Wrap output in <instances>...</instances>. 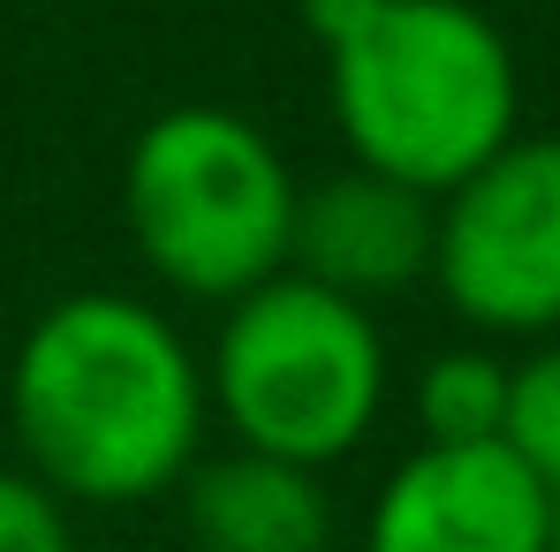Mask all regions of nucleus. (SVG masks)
<instances>
[{
	"instance_id": "20e7f679",
	"label": "nucleus",
	"mask_w": 560,
	"mask_h": 552,
	"mask_svg": "<svg viewBox=\"0 0 560 552\" xmlns=\"http://www.w3.org/2000/svg\"><path fill=\"white\" fill-rule=\"evenodd\" d=\"M386 394L394 356L378 310L303 273H273L235 295L205 349V401L228 447L303 469H334L357 455L386 416Z\"/></svg>"
},
{
	"instance_id": "9d476101",
	"label": "nucleus",
	"mask_w": 560,
	"mask_h": 552,
	"mask_svg": "<svg viewBox=\"0 0 560 552\" xmlns=\"http://www.w3.org/2000/svg\"><path fill=\"white\" fill-rule=\"evenodd\" d=\"M500 447H515L546 484L560 477V341H538L523 364L508 371V424H500Z\"/></svg>"
},
{
	"instance_id": "f257e3e1",
	"label": "nucleus",
	"mask_w": 560,
	"mask_h": 552,
	"mask_svg": "<svg viewBox=\"0 0 560 552\" xmlns=\"http://www.w3.org/2000/svg\"><path fill=\"white\" fill-rule=\"evenodd\" d=\"M8 424L23 469L69 507L167 500L212 439L205 349L152 295L77 287L23 326Z\"/></svg>"
},
{
	"instance_id": "ddd939ff",
	"label": "nucleus",
	"mask_w": 560,
	"mask_h": 552,
	"mask_svg": "<svg viewBox=\"0 0 560 552\" xmlns=\"http://www.w3.org/2000/svg\"><path fill=\"white\" fill-rule=\"evenodd\" d=\"M546 552H560V477L546 484Z\"/></svg>"
},
{
	"instance_id": "f03ea898",
	"label": "nucleus",
	"mask_w": 560,
	"mask_h": 552,
	"mask_svg": "<svg viewBox=\"0 0 560 552\" xmlns=\"http://www.w3.org/2000/svg\"><path fill=\"white\" fill-rule=\"evenodd\" d=\"M326 106L357 167L447 197L523 137V69L469 0H378L326 46Z\"/></svg>"
},
{
	"instance_id": "9b49d317",
	"label": "nucleus",
	"mask_w": 560,
	"mask_h": 552,
	"mask_svg": "<svg viewBox=\"0 0 560 552\" xmlns=\"http://www.w3.org/2000/svg\"><path fill=\"white\" fill-rule=\"evenodd\" d=\"M0 552H77V507L23 461H0Z\"/></svg>"
},
{
	"instance_id": "1a4fd4ad",
	"label": "nucleus",
	"mask_w": 560,
	"mask_h": 552,
	"mask_svg": "<svg viewBox=\"0 0 560 552\" xmlns=\"http://www.w3.org/2000/svg\"><path fill=\"white\" fill-rule=\"evenodd\" d=\"M508 371L515 364L500 349H485V341L424 356L417 378H409L417 439L424 447H485V439H500V424H508Z\"/></svg>"
},
{
	"instance_id": "423d86ee",
	"label": "nucleus",
	"mask_w": 560,
	"mask_h": 552,
	"mask_svg": "<svg viewBox=\"0 0 560 552\" xmlns=\"http://www.w3.org/2000/svg\"><path fill=\"white\" fill-rule=\"evenodd\" d=\"M364 552H546V477L515 447H409L364 507Z\"/></svg>"
},
{
	"instance_id": "7ed1b4c3",
	"label": "nucleus",
	"mask_w": 560,
	"mask_h": 552,
	"mask_svg": "<svg viewBox=\"0 0 560 552\" xmlns=\"http://www.w3.org/2000/svg\"><path fill=\"white\" fill-rule=\"evenodd\" d=\"M295 167L273 137L220 98H183L129 137L121 227L167 295L228 310L258 280L288 273Z\"/></svg>"
},
{
	"instance_id": "39448f33",
	"label": "nucleus",
	"mask_w": 560,
	"mask_h": 552,
	"mask_svg": "<svg viewBox=\"0 0 560 552\" xmlns=\"http://www.w3.org/2000/svg\"><path fill=\"white\" fill-rule=\"evenodd\" d=\"M432 287L477 341H560V137H508L440 197Z\"/></svg>"
},
{
	"instance_id": "6e6552de",
	"label": "nucleus",
	"mask_w": 560,
	"mask_h": 552,
	"mask_svg": "<svg viewBox=\"0 0 560 552\" xmlns=\"http://www.w3.org/2000/svg\"><path fill=\"white\" fill-rule=\"evenodd\" d=\"M175 492H183V522L197 552H334L326 469L220 447V455H197V469Z\"/></svg>"
},
{
	"instance_id": "0eeeda50",
	"label": "nucleus",
	"mask_w": 560,
	"mask_h": 552,
	"mask_svg": "<svg viewBox=\"0 0 560 552\" xmlns=\"http://www.w3.org/2000/svg\"><path fill=\"white\" fill-rule=\"evenodd\" d=\"M432 227H440V197L349 160V167L303 183L288 273L378 310L386 295H409L417 280H432Z\"/></svg>"
},
{
	"instance_id": "f8f14e48",
	"label": "nucleus",
	"mask_w": 560,
	"mask_h": 552,
	"mask_svg": "<svg viewBox=\"0 0 560 552\" xmlns=\"http://www.w3.org/2000/svg\"><path fill=\"white\" fill-rule=\"evenodd\" d=\"M295 8H303V31H311L318 46H334L349 23H364V15H372L378 0H295Z\"/></svg>"
}]
</instances>
